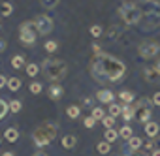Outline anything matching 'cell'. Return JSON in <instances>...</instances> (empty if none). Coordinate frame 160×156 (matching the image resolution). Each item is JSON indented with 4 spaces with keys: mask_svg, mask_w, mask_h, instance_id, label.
Wrapping results in <instances>:
<instances>
[{
    "mask_svg": "<svg viewBox=\"0 0 160 156\" xmlns=\"http://www.w3.org/2000/svg\"><path fill=\"white\" fill-rule=\"evenodd\" d=\"M141 145H143V143H141V139H139V137H136V135H132V137L128 139V147H130L132 150H138Z\"/></svg>",
    "mask_w": 160,
    "mask_h": 156,
    "instance_id": "24",
    "label": "cell"
},
{
    "mask_svg": "<svg viewBox=\"0 0 160 156\" xmlns=\"http://www.w3.org/2000/svg\"><path fill=\"white\" fill-rule=\"evenodd\" d=\"M158 21H160V4L151 0L149 2V8H147V23H143V30H152L158 27Z\"/></svg>",
    "mask_w": 160,
    "mask_h": 156,
    "instance_id": "6",
    "label": "cell"
},
{
    "mask_svg": "<svg viewBox=\"0 0 160 156\" xmlns=\"http://www.w3.org/2000/svg\"><path fill=\"white\" fill-rule=\"evenodd\" d=\"M4 137H6L10 143H15V141L19 139V132H17L15 128H8V130H6V134H4Z\"/></svg>",
    "mask_w": 160,
    "mask_h": 156,
    "instance_id": "17",
    "label": "cell"
},
{
    "mask_svg": "<svg viewBox=\"0 0 160 156\" xmlns=\"http://www.w3.org/2000/svg\"><path fill=\"white\" fill-rule=\"evenodd\" d=\"M152 156H160V149L158 150H152Z\"/></svg>",
    "mask_w": 160,
    "mask_h": 156,
    "instance_id": "45",
    "label": "cell"
},
{
    "mask_svg": "<svg viewBox=\"0 0 160 156\" xmlns=\"http://www.w3.org/2000/svg\"><path fill=\"white\" fill-rule=\"evenodd\" d=\"M2 51H6V40L0 38V53H2Z\"/></svg>",
    "mask_w": 160,
    "mask_h": 156,
    "instance_id": "42",
    "label": "cell"
},
{
    "mask_svg": "<svg viewBox=\"0 0 160 156\" xmlns=\"http://www.w3.org/2000/svg\"><path fill=\"white\" fill-rule=\"evenodd\" d=\"M12 66L15 68V70H19V68H25L27 64H25V56H21V55H15L13 58H12Z\"/></svg>",
    "mask_w": 160,
    "mask_h": 156,
    "instance_id": "20",
    "label": "cell"
},
{
    "mask_svg": "<svg viewBox=\"0 0 160 156\" xmlns=\"http://www.w3.org/2000/svg\"><path fill=\"white\" fill-rule=\"evenodd\" d=\"M75 143H77V137L75 135H64L62 137V147L64 149H73Z\"/></svg>",
    "mask_w": 160,
    "mask_h": 156,
    "instance_id": "15",
    "label": "cell"
},
{
    "mask_svg": "<svg viewBox=\"0 0 160 156\" xmlns=\"http://www.w3.org/2000/svg\"><path fill=\"white\" fill-rule=\"evenodd\" d=\"M102 122H104L106 128H113V124H115V117H111V115H109V117H104Z\"/></svg>",
    "mask_w": 160,
    "mask_h": 156,
    "instance_id": "37",
    "label": "cell"
},
{
    "mask_svg": "<svg viewBox=\"0 0 160 156\" xmlns=\"http://www.w3.org/2000/svg\"><path fill=\"white\" fill-rule=\"evenodd\" d=\"M42 71H43V77H45L47 81L58 83V81H62L64 77H66L68 68H66V64H64L62 60H58V58H45V60L42 62Z\"/></svg>",
    "mask_w": 160,
    "mask_h": 156,
    "instance_id": "2",
    "label": "cell"
},
{
    "mask_svg": "<svg viewBox=\"0 0 160 156\" xmlns=\"http://www.w3.org/2000/svg\"><path fill=\"white\" fill-rule=\"evenodd\" d=\"M40 2H42V6H43L45 10H53V8H57V6H58L60 0H40Z\"/></svg>",
    "mask_w": 160,
    "mask_h": 156,
    "instance_id": "29",
    "label": "cell"
},
{
    "mask_svg": "<svg viewBox=\"0 0 160 156\" xmlns=\"http://www.w3.org/2000/svg\"><path fill=\"white\" fill-rule=\"evenodd\" d=\"M143 73H145V77H147L149 81H154V77L158 75L156 68H145V71H143Z\"/></svg>",
    "mask_w": 160,
    "mask_h": 156,
    "instance_id": "30",
    "label": "cell"
},
{
    "mask_svg": "<svg viewBox=\"0 0 160 156\" xmlns=\"http://www.w3.org/2000/svg\"><path fill=\"white\" fill-rule=\"evenodd\" d=\"M12 12H13V6H12L10 2H2V4H0V15L10 17V15H12Z\"/></svg>",
    "mask_w": 160,
    "mask_h": 156,
    "instance_id": "18",
    "label": "cell"
},
{
    "mask_svg": "<svg viewBox=\"0 0 160 156\" xmlns=\"http://www.w3.org/2000/svg\"><path fill=\"white\" fill-rule=\"evenodd\" d=\"M143 147H145V150H152V147H154V141H147Z\"/></svg>",
    "mask_w": 160,
    "mask_h": 156,
    "instance_id": "40",
    "label": "cell"
},
{
    "mask_svg": "<svg viewBox=\"0 0 160 156\" xmlns=\"http://www.w3.org/2000/svg\"><path fill=\"white\" fill-rule=\"evenodd\" d=\"M152 104H154V105H160V92H156V94L152 96Z\"/></svg>",
    "mask_w": 160,
    "mask_h": 156,
    "instance_id": "39",
    "label": "cell"
},
{
    "mask_svg": "<svg viewBox=\"0 0 160 156\" xmlns=\"http://www.w3.org/2000/svg\"><path fill=\"white\" fill-rule=\"evenodd\" d=\"M47 94H49V98L51 100H60L62 98V94H64V90H62V87L58 85V83H53L51 87H49V90H47Z\"/></svg>",
    "mask_w": 160,
    "mask_h": 156,
    "instance_id": "9",
    "label": "cell"
},
{
    "mask_svg": "<svg viewBox=\"0 0 160 156\" xmlns=\"http://www.w3.org/2000/svg\"><path fill=\"white\" fill-rule=\"evenodd\" d=\"M158 132H160V126L156 124V122H152V120H149V122H145V134L152 139V137H156L158 135Z\"/></svg>",
    "mask_w": 160,
    "mask_h": 156,
    "instance_id": "11",
    "label": "cell"
},
{
    "mask_svg": "<svg viewBox=\"0 0 160 156\" xmlns=\"http://www.w3.org/2000/svg\"><path fill=\"white\" fill-rule=\"evenodd\" d=\"M136 156H147V154H143V152H139V154H136Z\"/></svg>",
    "mask_w": 160,
    "mask_h": 156,
    "instance_id": "48",
    "label": "cell"
},
{
    "mask_svg": "<svg viewBox=\"0 0 160 156\" xmlns=\"http://www.w3.org/2000/svg\"><path fill=\"white\" fill-rule=\"evenodd\" d=\"M141 2H145V0H141Z\"/></svg>",
    "mask_w": 160,
    "mask_h": 156,
    "instance_id": "49",
    "label": "cell"
},
{
    "mask_svg": "<svg viewBox=\"0 0 160 156\" xmlns=\"http://www.w3.org/2000/svg\"><path fill=\"white\" fill-rule=\"evenodd\" d=\"M6 85H8V79H6L4 75H0V89H2V87H6Z\"/></svg>",
    "mask_w": 160,
    "mask_h": 156,
    "instance_id": "41",
    "label": "cell"
},
{
    "mask_svg": "<svg viewBox=\"0 0 160 156\" xmlns=\"http://www.w3.org/2000/svg\"><path fill=\"white\" fill-rule=\"evenodd\" d=\"M94 120H102L104 117H106V113H104V109H100V107H94L92 109V115H91Z\"/></svg>",
    "mask_w": 160,
    "mask_h": 156,
    "instance_id": "32",
    "label": "cell"
},
{
    "mask_svg": "<svg viewBox=\"0 0 160 156\" xmlns=\"http://www.w3.org/2000/svg\"><path fill=\"white\" fill-rule=\"evenodd\" d=\"M154 68H156V71H158V75H160V60H158V64H156Z\"/></svg>",
    "mask_w": 160,
    "mask_h": 156,
    "instance_id": "46",
    "label": "cell"
},
{
    "mask_svg": "<svg viewBox=\"0 0 160 156\" xmlns=\"http://www.w3.org/2000/svg\"><path fill=\"white\" fill-rule=\"evenodd\" d=\"M96 98H98V102H102V104H113L115 94H113L111 90H98V92H96Z\"/></svg>",
    "mask_w": 160,
    "mask_h": 156,
    "instance_id": "10",
    "label": "cell"
},
{
    "mask_svg": "<svg viewBox=\"0 0 160 156\" xmlns=\"http://www.w3.org/2000/svg\"><path fill=\"white\" fill-rule=\"evenodd\" d=\"M8 89L10 90H19L21 89V79H17V77H12V79H8Z\"/></svg>",
    "mask_w": 160,
    "mask_h": 156,
    "instance_id": "22",
    "label": "cell"
},
{
    "mask_svg": "<svg viewBox=\"0 0 160 156\" xmlns=\"http://www.w3.org/2000/svg\"><path fill=\"white\" fill-rule=\"evenodd\" d=\"M79 113H81V109H79L77 105H70V107L66 109V115H68L70 119H77V117H79Z\"/></svg>",
    "mask_w": 160,
    "mask_h": 156,
    "instance_id": "25",
    "label": "cell"
},
{
    "mask_svg": "<svg viewBox=\"0 0 160 156\" xmlns=\"http://www.w3.org/2000/svg\"><path fill=\"white\" fill-rule=\"evenodd\" d=\"M151 109H139V113H136V119L138 120H141V122H149V119H151Z\"/></svg>",
    "mask_w": 160,
    "mask_h": 156,
    "instance_id": "19",
    "label": "cell"
},
{
    "mask_svg": "<svg viewBox=\"0 0 160 156\" xmlns=\"http://www.w3.org/2000/svg\"><path fill=\"white\" fill-rule=\"evenodd\" d=\"M21 107H23V105H21V102H19V100H12V102H10V111L19 113V111H21Z\"/></svg>",
    "mask_w": 160,
    "mask_h": 156,
    "instance_id": "36",
    "label": "cell"
},
{
    "mask_svg": "<svg viewBox=\"0 0 160 156\" xmlns=\"http://www.w3.org/2000/svg\"><path fill=\"white\" fill-rule=\"evenodd\" d=\"M25 70H27V75H28V77H36V75H38V71H40L38 64H32V62H30V64H27V66H25Z\"/></svg>",
    "mask_w": 160,
    "mask_h": 156,
    "instance_id": "21",
    "label": "cell"
},
{
    "mask_svg": "<svg viewBox=\"0 0 160 156\" xmlns=\"http://www.w3.org/2000/svg\"><path fill=\"white\" fill-rule=\"evenodd\" d=\"M117 137H119V132H117V130H113V128H108V130H106V139H104V141L111 143V141H115Z\"/></svg>",
    "mask_w": 160,
    "mask_h": 156,
    "instance_id": "23",
    "label": "cell"
},
{
    "mask_svg": "<svg viewBox=\"0 0 160 156\" xmlns=\"http://www.w3.org/2000/svg\"><path fill=\"white\" fill-rule=\"evenodd\" d=\"M121 111H122L121 115H122L126 120H130V119H134V117H136V109H134V105H132V104H124V105L121 107Z\"/></svg>",
    "mask_w": 160,
    "mask_h": 156,
    "instance_id": "12",
    "label": "cell"
},
{
    "mask_svg": "<svg viewBox=\"0 0 160 156\" xmlns=\"http://www.w3.org/2000/svg\"><path fill=\"white\" fill-rule=\"evenodd\" d=\"M8 111H10V104H8L6 100L0 98V120L6 117V113H8Z\"/></svg>",
    "mask_w": 160,
    "mask_h": 156,
    "instance_id": "27",
    "label": "cell"
},
{
    "mask_svg": "<svg viewBox=\"0 0 160 156\" xmlns=\"http://www.w3.org/2000/svg\"><path fill=\"white\" fill-rule=\"evenodd\" d=\"M121 107L122 105H117V104H109V115L111 117H119L122 111H121Z\"/></svg>",
    "mask_w": 160,
    "mask_h": 156,
    "instance_id": "31",
    "label": "cell"
},
{
    "mask_svg": "<svg viewBox=\"0 0 160 156\" xmlns=\"http://www.w3.org/2000/svg\"><path fill=\"white\" fill-rule=\"evenodd\" d=\"M55 137H57V126L51 124V122H43V124H40V126L34 130V134H32V139H34V143H36L38 147H45V145H49Z\"/></svg>",
    "mask_w": 160,
    "mask_h": 156,
    "instance_id": "3",
    "label": "cell"
},
{
    "mask_svg": "<svg viewBox=\"0 0 160 156\" xmlns=\"http://www.w3.org/2000/svg\"><path fill=\"white\" fill-rule=\"evenodd\" d=\"M119 135H121L122 139H130V137H132V128H130V126L121 128V130H119Z\"/></svg>",
    "mask_w": 160,
    "mask_h": 156,
    "instance_id": "33",
    "label": "cell"
},
{
    "mask_svg": "<svg viewBox=\"0 0 160 156\" xmlns=\"http://www.w3.org/2000/svg\"><path fill=\"white\" fill-rule=\"evenodd\" d=\"M94 122H96V120H94L92 117H87V119L83 120V124H85V128H92V126H94Z\"/></svg>",
    "mask_w": 160,
    "mask_h": 156,
    "instance_id": "38",
    "label": "cell"
},
{
    "mask_svg": "<svg viewBox=\"0 0 160 156\" xmlns=\"http://www.w3.org/2000/svg\"><path fill=\"white\" fill-rule=\"evenodd\" d=\"M89 32H91V36H92V38H100V36H102V32H104V28H102L100 25H92V27L89 28Z\"/></svg>",
    "mask_w": 160,
    "mask_h": 156,
    "instance_id": "28",
    "label": "cell"
},
{
    "mask_svg": "<svg viewBox=\"0 0 160 156\" xmlns=\"http://www.w3.org/2000/svg\"><path fill=\"white\" fill-rule=\"evenodd\" d=\"M138 51H139V56H141V58H152V56L158 55L160 43H158L156 40H143V41L139 43Z\"/></svg>",
    "mask_w": 160,
    "mask_h": 156,
    "instance_id": "7",
    "label": "cell"
},
{
    "mask_svg": "<svg viewBox=\"0 0 160 156\" xmlns=\"http://www.w3.org/2000/svg\"><path fill=\"white\" fill-rule=\"evenodd\" d=\"M32 156H47V154H43V152H36V154H32Z\"/></svg>",
    "mask_w": 160,
    "mask_h": 156,
    "instance_id": "47",
    "label": "cell"
},
{
    "mask_svg": "<svg viewBox=\"0 0 160 156\" xmlns=\"http://www.w3.org/2000/svg\"><path fill=\"white\" fill-rule=\"evenodd\" d=\"M57 47H58V43H57L55 40H49V41H45V51H49V53H55V51H57Z\"/></svg>",
    "mask_w": 160,
    "mask_h": 156,
    "instance_id": "34",
    "label": "cell"
},
{
    "mask_svg": "<svg viewBox=\"0 0 160 156\" xmlns=\"http://www.w3.org/2000/svg\"><path fill=\"white\" fill-rule=\"evenodd\" d=\"M119 98H121V102H122V104H132V102L136 100L134 92H130V90H122V92L119 94Z\"/></svg>",
    "mask_w": 160,
    "mask_h": 156,
    "instance_id": "16",
    "label": "cell"
},
{
    "mask_svg": "<svg viewBox=\"0 0 160 156\" xmlns=\"http://www.w3.org/2000/svg\"><path fill=\"white\" fill-rule=\"evenodd\" d=\"M89 71L94 77L96 83H117V81L122 79V75L126 71V66L119 58H115L111 55L96 53L91 58Z\"/></svg>",
    "mask_w": 160,
    "mask_h": 156,
    "instance_id": "1",
    "label": "cell"
},
{
    "mask_svg": "<svg viewBox=\"0 0 160 156\" xmlns=\"http://www.w3.org/2000/svg\"><path fill=\"white\" fill-rule=\"evenodd\" d=\"M151 104H152V100H151V98H141V100H138V102H136L134 109H136V111H139V109H151Z\"/></svg>",
    "mask_w": 160,
    "mask_h": 156,
    "instance_id": "14",
    "label": "cell"
},
{
    "mask_svg": "<svg viewBox=\"0 0 160 156\" xmlns=\"http://www.w3.org/2000/svg\"><path fill=\"white\" fill-rule=\"evenodd\" d=\"M34 27H36V30H38L40 36H47L53 30V19L47 17V15H38L34 19Z\"/></svg>",
    "mask_w": 160,
    "mask_h": 156,
    "instance_id": "8",
    "label": "cell"
},
{
    "mask_svg": "<svg viewBox=\"0 0 160 156\" xmlns=\"http://www.w3.org/2000/svg\"><path fill=\"white\" fill-rule=\"evenodd\" d=\"M2 156H15V154H13V152H10V150H8V152H4V154H2Z\"/></svg>",
    "mask_w": 160,
    "mask_h": 156,
    "instance_id": "44",
    "label": "cell"
},
{
    "mask_svg": "<svg viewBox=\"0 0 160 156\" xmlns=\"http://www.w3.org/2000/svg\"><path fill=\"white\" fill-rule=\"evenodd\" d=\"M96 149H98V152H100V154H104V156H106V154H108V152L111 150V145H109L108 141H100Z\"/></svg>",
    "mask_w": 160,
    "mask_h": 156,
    "instance_id": "26",
    "label": "cell"
},
{
    "mask_svg": "<svg viewBox=\"0 0 160 156\" xmlns=\"http://www.w3.org/2000/svg\"><path fill=\"white\" fill-rule=\"evenodd\" d=\"M43 90V87H42V83H38V81H34V83H30V92L32 94H40Z\"/></svg>",
    "mask_w": 160,
    "mask_h": 156,
    "instance_id": "35",
    "label": "cell"
},
{
    "mask_svg": "<svg viewBox=\"0 0 160 156\" xmlns=\"http://www.w3.org/2000/svg\"><path fill=\"white\" fill-rule=\"evenodd\" d=\"M106 36H108V41H115V40L121 36V28H119L117 25H113V27H109V28H108Z\"/></svg>",
    "mask_w": 160,
    "mask_h": 156,
    "instance_id": "13",
    "label": "cell"
},
{
    "mask_svg": "<svg viewBox=\"0 0 160 156\" xmlns=\"http://www.w3.org/2000/svg\"><path fill=\"white\" fill-rule=\"evenodd\" d=\"M92 51H94V55H96V53H102V51H100V45H98V43H94V45H92Z\"/></svg>",
    "mask_w": 160,
    "mask_h": 156,
    "instance_id": "43",
    "label": "cell"
},
{
    "mask_svg": "<svg viewBox=\"0 0 160 156\" xmlns=\"http://www.w3.org/2000/svg\"><path fill=\"white\" fill-rule=\"evenodd\" d=\"M19 38H21V43L25 45H34L36 43V38H38V30L34 27V21H27L21 25L19 28Z\"/></svg>",
    "mask_w": 160,
    "mask_h": 156,
    "instance_id": "5",
    "label": "cell"
},
{
    "mask_svg": "<svg viewBox=\"0 0 160 156\" xmlns=\"http://www.w3.org/2000/svg\"><path fill=\"white\" fill-rule=\"evenodd\" d=\"M119 15H121V19H122L126 25H138V23L141 21V17H143V12H141L138 6H134V4H130V2H124V4H121V8H119Z\"/></svg>",
    "mask_w": 160,
    "mask_h": 156,
    "instance_id": "4",
    "label": "cell"
}]
</instances>
